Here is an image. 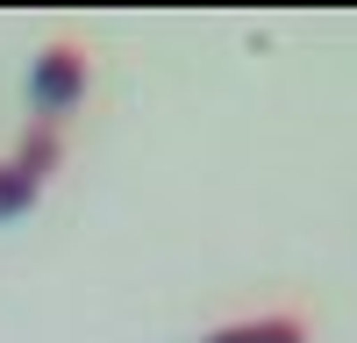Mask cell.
Listing matches in <instances>:
<instances>
[{"mask_svg":"<svg viewBox=\"0 0 357 343\" xmlns=\"http://www.w3.org/2000/svg\"><path fill=\"white\" fill-rule=\"evenodd\" d=\"M207 343H307V329L293 322V314H264V322H229Z\"/></svg>","mask_w":357,"mask_h":343,"instance_id":"3957f363","label":"cell"},{"mask_svg":"<svg viewBox=\"0 0 357 343\" xmlns=\"http://www.w3.org/2000/svg\"><path fill=\"white\" fill-rule=\"evenodd\" d=\"M50 172H57V129L36 122V129L22 136V151H15V158H0V222L36 208V193L50 186Z\"/></svg>","mask_w":357,"mask_h":343,"instance_id":"6da1fadb","label":"cell"},{"mask_svg":"<svg viewBox=\"0 0 357 343\" xmlns=\"http://www.w3.org/2000/svg\"><path fill=\"white\" fill-rule=\"evenodd\" d=\"M29 100H36V114H43V122L72 114V107L86 100V57H79L72 43L43 50V57H36V72H29Z\"/></svg>","mask_w":357,"mask_h":343,"instance_id":"7a4b0ae2","label":"cell"}]
</instances>
